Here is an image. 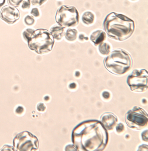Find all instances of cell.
I'll return each mask as SVG.
<instances>
[{"mask_svg": "<svg viewBox=\"0 0 148 151\" xmlns=\"http://www.w3.org/2000/svg\"><path fill=\"white\" fill-rule=\"evenodd\" d=\"M106 38V33L103 30H97L90 35V40L95 46H98L105 40Z\"/></svg>", "mask_w": 148, "mask_h": 151, "instance_id": "8fae6325", "label": "cell"}, {"mask_svg": "<svg viewBox=\"0 0 148 151\" xmlns=\"http://www.w3.org/2000/svg\"><path fill=\"white\" fill-rule=\"evenodd\" d=\"M110 46L108 43L102 42L99 46V50L101 54L107 55L110 53Z\"/></svg>", "mask_w": 148, "mask_h": 151, "instance_id": "9a60e30c", "label": "cell"}, {"mask_svg": "<svg viewBox=\"0 0 148 151\" xmlns=\"http://www.w3.org/2000/svg\"><path fill=\"white\" fill-rule=\"evenodd\" d=\"M108 140L107 129L101 122L95 119L82 122L72 133V141L77 151H103Z\"/></svg>", "mask_w": 148, "mask_h": 151, "instance_id": "6da1fadb", "label": "cell"}, {"mask_svg": "<svg viewBox=\"0 0 148 151\" xmlns=\"http://www.w3.org/2000/svg\"><path fill=\"white\" fill-rule=\"evenodd\" d=\"M34 31V30L33 29L29 28L27 29L25 31H24L23 33V37L26 41L28 42Z\"/></svg>", "mask_w": 148, "mask_h": 151, "instance_id": "2e32d148", "label": "cell"}, {"mask_svg": "<svg viewBox=\"0 0 148 151\" xmlns=\"http://www.w3.org/2000/svg\"><path fill=\"white\" fill-rule=\"evenodd\" d=\"M13 145L15 151H36L38 149L39 141L36 136L29 132L23 131L14 138Z\"/></svg>", "mask_w": 148, "mask_h": 151, "instance_id": "8992f818", "label": "cell"}, {"mask_svg": "<svg viewBox=\"0 0 148 151\" xmlns=\"http://www.w3.org/2000/svg\"><path fill=\"white\" fill-rule=\"evenodd\" d=\"M50 32L54 38L57 40H60L64 36L65 30L63 27L56 25L52 27L51 29Z\"/></svg>", "mask_w": 148, "mask_h": 151, "instance_id": "7c38bea8", "label": "cell"}, {"mask_svg": "<svg viewBox=\"0 0 148 151\" xmlns=\"http://www.w3.org/2000/svg\"><path fill=\"white\" fill-rule=\"evenodd\" d=\"M5 0H0V7L3 5L4 4L5 2Z\"/></svg>", "mask_w": 148, "mask_h": 151, "instance_id": "4316f807", "label": "cell"}, {"mask_svg": "<svg viewBox=\"0 0 148 151\" xmlns=\"http://www.w3.org/2000/svg\"><path fill=\"white\" fill-rule=\"evenodd\" d=\"M24 111H25V109H24V107L23 106H19L16 108L15 113L17 114L20 115L22 114V113L24 112Z\"/></svg>", "mask_w": 148, "mask_h": 151, "instance_id": "603a6c76", "label": "cell"}, {"mask_svg": "<svg viewBox=\"0 0 148 151\" xmlns=\"http://www.w3.org/2000/svg\"><path fill=\"white\" fill-rule=\"evenodd\" d=\"M30 50L38 54H43L52 50L54 43L53 36L49 31L44 29L34 30L28 41Z\"/></svg>", "mask_w": 148, "mask_h": 151, "instance_id": "277c9868", "label": "cell"}, {"mask_svg": "<svg viewBox=\"0 0 148 151\" xmlns=\"http://www.w3.org/2000/svg\"><path fill=\"white\" fill-rule=\"evenodd\" d=\"M131 1H136V0H131Z\"/></svg>", "mask_w": 148, "mask_h": 151, "instance_id": "83f0119b", "label": "cell"}, {"mask_svg": "<svg viewBox=\"0 0 148 151\" xmlns=\"http://www.w3.org/2000/svg\"><path fill=\"white\" fill-rule=\"evenodd\" d=\"M77 31L76 29H68L65 33V38L69 41H74L77 39Z\"/></svg>", "mask_w": 148, "mask_h": 151, "instance_id": "5bb4252c", "label": "cell"}, {"mask_svg": "<svg viewBox=\"0 0 148 151\" xmlns=\"http://www.w3.org/2000/svg\"><path fill=\"white\" fill-rule=\"evenodd\" d=\"M30 13L35 17H38L40 16L38 9L37 8H33Z\"/></svg>", "mask_w": 148, "mask_h": 151, "instance_id": "7402d4cb", "label": "cell"}, {"mask_svg": "<svg viewBox=\"0 0 148 151\" xmlns=\"http://www.w3.org/2000/svg\"><path fill=\"white\" fill-rule=\"evenodd\" d=\"M95 16L94 14L90 12H86L84 13L82 17V20L85 24H92L94 21Z\"/></svg>", "mask_w": 148, "mask_h": 151, "instance_id": "4fadbf2b", "label": "cell"}, {"mask_svg": "<svg viewBox=\"0 0 148 151\" xmlns=\"http://www.w3.org/2000/svg\"><path fill=\"white\" fill-rule=\"evenodd\" d=\"M103 28L111 38L123 41L129 38L135 29L133 20L121 14H109L103 23Z\"/></svg>", "mask_w": 148, "mask_h": 151, "instance_id": "7a4b0ae2", "label": "cell"}, {"mask_svg": "<svg viewBox=\"0 0 148 151\" xmlns=\"http://www.w3.org/2000/svg\"><path fill=\"white\" fill-rule=\"evenodd\" d=\"M23 0H8V3L15 7H19Z\"/></svg>", "mask_w": 148, "mask_h": 151, "instance_id": "d6986e66", "label": "cell"}, {"mask_svg": "<svg viewBox=\"0 0 148 151\" xmlns=\"http://www.w3.org/2000/svg\"><path fill=\"white\" fill-rule=\"evenodd\" d=\"M21 7L23 9H29L30 7V3L28 1H24L22 4Z\"/></svg>", "mask_w": 148, "mask_h": 151, "instance_id": "cb8c5ba5", "label": "cell"}, {"mask_svg": "<svg viewBox=\"0 0 148 151\" xmlns=\"http://www.w3.org/2000/svg\"><path fill=\"white\" fill-rule=\"evenodd\" d=\"M30 3L35 6H40L46 0H28Z\"/></svg>", "mask_w": 148, "mask_h": 151, "instance_id": "ac0fdd59", "label": "cell"}, {"mask_svg": "<svg viewBox=\"0 0 148 151\" xmlns=\"http://www.w3.org/2000/svg\"><path fill=\"white\" fill-rule=\"evenodd\" d=\"M102 95H103V98L105 99H109L110 97V93L107 91L103 92Z\"/></svg>", "mask_w": 148, "mask_h": 151, "instance_id": "484cf974", "label": "cell"}, {"mask_svg": "<svg viewBox=\"0 0 148 151\" xmlns=\"http://www.w3.org/2000/svg\"><path fill=\"white\" fill-rule=\"evenodd\" d=\"M0 151H15V149L12 147V146H10V145H4L3 147L1 149Z\"/></svg>", "mask_w": 148, "mask_h": 151, "instance_id": "44dd1931", "label": "cell"}, {"mask_svg": "<svg viewBox=\"0 0 148 151\" xmlns=\"http://www.w3.org/2000/svg\"><path fill=\"white\" fill-rule=\"evenodd\" d=\"M125 121L129 127L133 129H141L147 125V114L143 109L135 106L125 115Z\"/></svg>", "mask_w": 148, "mask_h": 151, "instance_id": "52a82bcc", "label": "cell"}, {"mask_svg": "<svg viewBox=\"0 0 148 151\" xmlns=\"http://www.w3.org/2000/svg\"><path fill=\"white\" fill-rule=\"evenodd\" d=\"M105 67L110 72L120 76L128 72L132 67L133 60L129 53L123 50H116L104 60Z\"/></svg>", "mask_w": 148, "mask_h": 151, "instance_id": "3957f363", "label": "cell"}, {"mask_svg": "<svg viewBox=\"0 0 148 151\" xmlns=\"http://www.w3.org/2000/svg\"><path fill=\"white\" fill-rule=\"evenodd\" d=\"M55 19L57 23L63 28L75 27L79 23V12L75 7L63 5L57 10Z\"/></svg>", "mask_w": 148, "mask_h": 151, "instance_id": "5b68a950", "label": "cell"}, {"mask_svg": "<svg viewBox=\"0 0 148 151\" xmlns=\"http://www.w3.org/2000/svg\"><path fill=\"white\" fill-rule=\"evenodd\" d=\"M25 22L26 25L28 26H31L34 24L35 20L32 17L28 15L25 17Z\"/></svg>", "mask_w": 148, "mask_h": 151, "instance_id": "e0dca14e", "label": "cell"}, {"mask_svg": "<svg viewBox=\"0 0 148 151\" xmlns=\"http://www.w3.org/2000/svg\"><path fill=\"white\" fill-rule=\"evenodd\" d=\"M100 121L107 130H112L118 121L117 117L112 113H107L101 116Z\"/></svg>", "mask_w": 148, "mask_h": 151, "instance_id": "30bf717a", "label": "cell"}, {"mask_svg": "<svg viewBox=\"0 0 148 151\" xmlns=\"http://www.w3.org/2000/svg\"><path fill=\"white\" fill-rule=\"evenodd\" d=\"M148 74L145 69H136L129 75L127 83L133 91L143 92L148 89Z\"/></svg>", "mask_w": 148, "mask_h": 151, "instance_id": "ba28073f", "label": "cell"}, {"mask_svg": "<svg viewBox=\"0 0 148 151\" xmlns=\"http://www.w3.org/2000/svg\"><path fill=\"white\" fill-rule=\"evenodd\" d=\"M124 126L122 123H120L116 127V131L118 132H122L124 130Z\"/></svg>", "mask_w": 148, "mask_h": 151, "instance_id": "d4e9b609", "label": "cell"}, {"mask_svg": "<svg viewBox=\"0 0 148 151\" xmlns=\"http://www.w3.org/2000/svg\"><path fill=\"white\" fill-rule=\"evenodd\" d=\"M46 109L45 105L44 104L42 103H39L37 105V109L38 111L44 112Z\"/></svg>", "mask_w": 148, "mask_h": 151, "instance_id": "ffe728a7", "label": "cell"}, {"mask_svg": "<svg viewBox=\"0 0 148 151\" xmlns=\"http://www.w3.org/2000/svg\"><path fill=\"white\" fill-rule=\"evenodd\" d=\"M20 17L18 9L12 5H7L3 7L0 13L1 19L10 24L19 20Z\"/></svg>", "mask_w": 148, "mask_h": 151, "instance_id": "9c48e42d", "label": "cell"}]
</instances>
